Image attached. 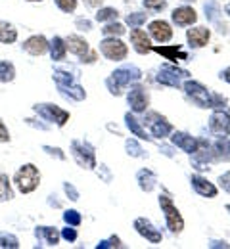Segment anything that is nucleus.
I'll list each match as a JSON object with an SVG mask.
<instances>
[{"label":"nucleus","mask_w":230,"mask_h":249,"mask_svg":"<svg viewBox=\"0 0 230 249\" xmlns=\"http://www.w3.org/2000/svg\"><path fill=\"white\" fill-rule=\"evenodd\" d=\"M0 248H19V240L14 236V234H8V232H0Z\"/></svg>","instance_id":"nucleus-34"},{"label":"nucleus","mask_w":230,"mask_h":249,"mask_svg":"<svg viewBox=\"0 0 230 249\" xmlns=\"http://www.w3.org/2000/svg\"><path fill=\"white\" fill-rule=\"evenodd\" d=\"M119 12L115 8H100L96 14V21H115Z\"/></svg>","instance_id":"nucleus-33"},{"label":"nucleus","mask_w":230,"mask_h":249,"mask_svg":"<svg viewBox=\"0 0 230 249\" xmlns=\"http://www.w3.org/2000/svg\"><path fill=\"white\" fill-rule=\"evenodd\" d=\"M131 42L138 54H148V52L152 50L150 36L146 35V31H142V29H138V27H134L131 31Z\"/></svg>","instance_id":"nucleus-17"},{"label":"nucleus","mask_w":230,"mask_h":249,"mask_svg":"<svg viewBox=\"0 0 230 249\" xmlns=\"http://www.w3.org/2000/svg\"><path fill=\"white\" fill-rule=\"evenodd\" d=\"M67 54V44L64 38H60V36H54L52 40H50V56H52V60L54 62H62L64 58H66Z\"/></svg>","instance_id":"nucleus-25"},{"label":"nucleus","mask_w":230,"mask_h":249,"mask_svg":"<svg viewBox=\"0 0 230 249\" xmlns=\"http://www.w3.org/2000/svg\"><path fill=\"white\" fill-rule=\"evenodd\" d=\"M127 102H129L132 111L142 113V111H146V107H148V104H150V98H148V92H146L144 87L132 85L129 94H127Z\"/></svg>","instance_id":"nucleus-10"},{"label":"nucleus","mask_w":230,"mask_h":249,"mask_svg":"<svg viewBox=\"0 0 230 249\" xmlns=\"http://www.w3.org/2000/svg\"><path fill=\"white\" fill-rule=\"evenodd\" d=\"M136 182H138L140 190L152 192V190L156 188V184H158V177H156L154 171H150V169H140V171L136 173Z\"/></svg>","instance_id":"nucleus-23"},{"label":"nucleus","mask_w":230,"mask_h":249,"mask_svg":"<svg viewBox=\"0 0 230 249\" xmlns=\"http://www.w3.org/2000/svg\"><path fill=\"white\" fill-rule=\"evenodd\" d=\"M14 182H16V186L21 194H31L33 190H36L38 182H40V173L33 163H27L16 173Z\"/></svg>","instance_id":"nucleus-3"},{"label":"nucleus","mask_w":230,"mask_h":249,"mask_svg":"<svg viewBox=\"0 0 230 249\" xmlns=\"http://www.w3.org/2000/svg\"><path fill=\"white\" fill-rule=\"evenodd\" d=\"M182 2H196V0H182Z\"/></svg>","instance_id":"nucleus-55"},{"label":"nucleus","mask_w":230,"mask_h":249,"mask_svg":"<svg viewBox=\"0 0 230 249\" xmlns=\"http://www.w3.org/2000/svg\"><path fill=\"white\" fill-rule=\"evenodd\" d=\"M190 182H192V186H194V190L199 196H203V197H217V186L213 182H209L207 178H203L199 175H194L190 178Z\"/></svg>","instance_id":"nucleus-19"},{"label":"nucleus","mask_w":230,"mask_h":249,"mask_svg":"<svg viewBox=\"0 0 230 249\" xmlns=\"http://www.w3.org/2000/svg\"><path fill=\"white\" fill-rule=\"evenodd\" d=\"M100 52H102L107 60H111V62H121V60L127 58L129 48H127V44H125L123 40H119V38H115V36H106V38L100 42Z\"/></svg>","instance_id":"nucleus-6"},{"label":"nucleus","mask_w":230,"mask_h":249,"mask_svg":"<svg viewBox=\"0 0 230 249\" xmlns=\"http://www.w3.org/2000/svg\"><path fill=\"white\" fill-rule=\"evenodd\" d=\"M75 25H77V29H81V31H90V29H92V23H90L88 19H83V18H79V19L75 21Z\"/></svg>","instance_id":"nucleus-45"},{"label":"nucleus","mask_w":230,"mask_h":249,"mask_svg":"<svg viewBox=\"0 0 230 249\" xmlns=\"http://www.w3.org/2000/svg\"><path fill=\"white\" fill-rule=\"evenodd\" d=\"M227 14L230 16V2H229V6H227Z\"/></svg>","instance_id":"nucleus-53"},{"label":"nucleus","mask_w":230,"mask_h":249,"mask_svg":"<svg viewBox=\"0 0 230 249\" xmlns=\"http://www.w3.org/2000/svg\"><path fill=\"white\" fill-rule=\"evenodd\" d=\"M0 142H10V132L2 121H0Z\"/></svg>","instance_id":"nucleus-48"},{"label":"nucleus","mask_w":230,"mask_h":249,"mask_svg":"<svg viewBox=\"0 0 230 249\" xmlns=\"http://www.w3.org/2000/svg\"><path fill=\"white\" fill-rule=\"evenodd\" d=\"M134 228H136V232H138L142 238H146L150 244H161V240H163L161 232H159L148 218L138 217L134 220Z\"/></svg>","instance_id":"nucleus-11"},{"label":"nucleus","mask_w":230,"mask_h":249,"mask_svg":"<svg viewBox=\"0 0 230 249\" xmlns=\"http://www.w3.org/2000/svg\"><path fill=\"white\" fill-rule=\"evenodd\" d=\"M142 123L150 126V130H152V134H154L156 138H165V136H169V134L173 132V124L169 123L165 117H161L159 113H156V111L148 113Z\"/></svg>","instance_id":"nucleus-8"},{"label":"nucleus","mask_w":230,"mask_h":249,"mask_svg":"<svg viewBox=\"0 0 230 249\" xmlns=\"http://www.w3.org/2000/svg\"><path fill=\"white\" fill-rule=\"evenodd\" d=\"M98 175L104 177V180H106V182H109V180H111V175H109V171H107V167H106V165H100Z\"/></svg>","instance_id":"nucleus-49"},{"label":"nucleus","mask_w":230,"mask_h":249,"mask_svg":"<svg viewBox=\"0 0 230 249\" xmlns=\"http://www.w3.org/2000/svg\"><path fill=\"white\" fill-rule=\"evenodd\" d=\"M125 121H127V126L131 128V132L134 134V136H138L140 140H150V136H148V134H146V130L140 126V121H138L134 115L127 113V115H125Z\"/></svg>","instance_id":"nucleus-28"},{"label":"nucleus","mask_w":230,"mask_h":249,"mask_svg":"<svg viewBox=\"0 0 230 249\" xmlns=\"http://www.w3.org/2000/svg\"><path fill=\"white\" fill-rule=\"evenodd\" d=\"M75 77L77 75H69L67 71H62V69L54 71V81H56L58 87H69V85H73L75 83Z\"/></svg>","instance_id":"nucleus-32"},{"label":"nucleus","mask_w":230,"mask_h":249,"mask_svg":"<svg viewBox=\"0 0 230 249\" xmlns=\"http://www.w3.org/2000/svg\"><path fill=\"white\" fill-rule=\"evenodd\" d=\"M35 236L38 240H42L44 244H48V246H58L60 244V238H62V234L56 228H52V226H38L35 230Z\"/></svg>","instance_id":"nucleus-21"},{"label":"nucleus","mask_w":230,"mask_h":249,"mask_svg":"<svg viewBox=\"0 0 230 249\" xmlns=\"http://www.w3.org/2000/svg\"><path fill=\"white\" fill-rule=\"evenodd\" d=\"M209 36H211V33H209V29H205V27H194V29H188V33H186L188 44H190L192 48H201V46H205V44L209 42Z\"/></svg>","instance_id":"nucleus-20"},{"label":"nucleus","mask_w":230,"mask_h":249,"mask_svg":"<svg viewBox=\"0 0 230 249\" xmlns=\"http://www.w3.org/2000/svg\"><path fill=\"white\" fill-rule=\"evenodd\" d=\"M96 56H98V54H96L94 50H88L85 56H81V62L83 63H94L96 62Z\"/></svg>","instance_id":"nucleus-47"},{"label":"nucleus","mask_w":230,"mask_h":249,"mask_svg":"<svg viewBox=\"0 0 230 249\" xmlns=\"http://www.w3.org/2000/svg\"><path fill=\"white\" fill-rule=\"evenodd\" d=\"M182 77H188V71L184 69H178L175 65H163L159 69V75H158V81L165 85V87H173V89H178L180 87V79Z\"/></svg>","instance_id":"nucleus-9"},{"label":"nucleus","mask_w":230,"mask_h":249,"mask_svg":"<svg viewBox=\"0 0 230 249\" xmlns=\"http://www.w3.org/2000/svg\"><path fill=\"white\" fill-rule=\"evenodd\" d=\"M62 238L67 240V242H75L77 240V232H75V226H67L62 232Z\"/></svg>","instance_id":"nucleus-42"},{"label":"nucleus","mask_w":230,"mask_h":249,"mask_svg":"<svg viewBox=\"0 0 230 249\" xmlns=\"http://www.w3.org/2000/svg\"><path fill=\"white\" fill-rule=\"evenodd\" d=\"M14 197V190L10 184V178L6 175H0V201H10Z\"/></svg>","instance_id":"nucleus-30"},{"label":"nucleus","mask_w":230,"mask_h":249,"mask_svg":"<svg viewBox=\"0 0 230 249\" xmlns=\"http://www.w3.org/2000/svg\"><path fill=\"white\" fill-rule=\"evenodd\" d=\"M150 35L154 36V40H158V42L163 44L167 40H171L173 29H171V25H169L167 21L158 19V21H152V23H150Z\"/></svg>","instance_id":"nucleus-18"},{"label":"nucleus","mask_w":230,"mask_h":249,"mask_svg":"<svg viewBox=\"0 0 230 249\" xmlns=\"http://www.w3.org/2000/svg\"><path fill=\"white\" fill-rule=\"evenodd\" d=\"M219 184H221V188H223L225 192H229L230 194V171L219 177Z\"/></svg>","instance_id":"nucleus-44"},{"label":"nucleus","mask_w":230,"mask_h":249,"mask_svg":"<svg viewBox=\"0 0 230 249\" xmlns=\"http://www.w3.org/2000/svg\"><path fill=\"white\" fill-rule=\"evenodd\" d=\"M221 246H223V248H229L225 242H213V244H211V248H221Z\"/></svg>","instance_id":"nucleus-51"},{"label":"nucleus","mask_w":230,"mask_h":249,"mask_svg":"<svg viewBox=\"0 0 230 249\" xmlns=\"http://www.w3.org/2000/svg\"><path fill=\"white\" fill-rule=\"evenodd\" d=\"M48 48H50V44H48V40H46L42 35L29 36V38L23 42V50L29 52L31 56H42V54L48 52Z\"/></svg>","instance_id":"nucleus-14"},{"label":"nucleus","mask_w":230,"mask_h":249,"mask_svg":"<svg viewBox=\"0 0 230 249\" xmlns=\"http://www.w3.org/2000/svg\"><path fill=\"white\" fill-rule=\"evenodd\" d=\"M219 14H221V6L217 0H209L205 2V18L209 21H217L219 19Z\"/></svg>","instance_id":"nucleus-31"},{"label":"nucleus","mask_w":230,"mask_h":249,"mask_svg":"<svg viewBox=\"0 0 230 249\" xmlns=\"http://www.w3.org/2000/svg\"><path fill=\"white\" fill-rule=\"evenodd\" d=\"M152 50L171 62H186L188 60V54L180 46H175V44L173 46H152Z\"/></svg>","instance_id":"nucleus-15"},{"label":"nucleus","mask_w":230,"mask_h":249,"mask_svg":"<svg viewBox=\"0 0 230 249\" xmlns=\"http://www.w3.org/2000/svg\"><path fill=\"white\" fill-rule=\"evenodd\" d=\"M16 38H18V31L14 29V25L8 21H0V42L12 44V42H16Z\"/></svg>","instance_id":"nucleus-27"},{"label":"nucleus","mask_w":230,"mask_h":249,"mask_svg":"<svg viewBox=\"0 0 230 249\" xmlns=\"http://www.w3.org/2000/svg\"><path fill=\"white\" fill-rule=\"evenodd\" d=\"M173 144L177 148H180L182 152H186V154H194L197 146H199V140H196L194 136H190L186 132H175L173 134Z\"/></svg>","instance_id":"nucleus-16"},{"label":"nucleus","mask_w":230,"mask_h":249,"mask_svg":"<svg viewBox=\"0 0 230 249\" xmlns=\"http://www.w3.org/2000/svg\"><path fill=\"white\" fill-rule=\"evenodd\" d=\"M71 154H73L75 161L83 169H94L96 167V154H94V148L88 142H85V140H73L71 142Z\"/></svg>","instance_id":"nucleus-5"},{"label":"nucleus","mask_w":230,"mask_h":249,"mask_svg":"<svg viewBox=\"0 0 230 249\" xmlns=\"http://www.w3.org/2000/svg\"><path fill=\"white\" fill-rule=\"evenodd\" d=\"M227 211H229V213H230V205H227Z\"/></svg>","instance_id":"nucleus-56"},{"label":"nucleus","mask_w":230,"mask_h":249,"mask_svg":"<svg viewBox=\"0 0 230 249\" xmlns=\"http://www.w3.org/2000/svg\"><path fill=\"white\" fill-rule=\"evenodd\" d=\"M64 220H66L69 226H79L83 218H81V213H79V211L69 209V211H66V213H64Z\"/></svg>","instance_id":"nucleus-38"},{"label":"nucleus","mask_w":230,"mask_h":249,"mask_svg":"<svg viewBox=\"0 0 230 249\" xmlns=\"http://www.w3.org/2000/svg\"><path fill=\"white\" fill-rule=\"evenodd\" d=\"M125 148H127V154L132 157H146V152L142 150V146L136 142V140H127V144H125Z\"/></svg>","instance_id":"nucleus-37"},{"label":"nucleus","mask_w":230,"mask_h":249,"mask_svg":"<svg viewBox=\"0 0 230 249\" xmlns=\"http://www.w3.org/2000/svg\"><path fill=\"white\" fill-rule=\"evenodd\" d=\"M186 96L196 104L199 107H211V109H219V107H225L227 106V98H223L221 94L209 92L203 85H199L197 81H186L182 85Z\"/></svg>","instance_id":"nucleus-1"},{"label":"nucleus","mask_w":230,"mask_h":249,"mask_svg":"<svg viewBox=\"0 0 230 249\" xmlns=\"http://www.w3.org/2000/svg\"><path fill=\"white\" fill-rule=\"evenodd\" d=\"M144 8L152 12H161L167 8V0H144Z\"/></svg>","instance_id":"nucleus-39"},{"label":"nucleus","mask_w":230,"mask_h":249,"mask_svg":"<svg viewBox=\"0 0 230 249\" xmlns=\"http://www.w3.org/2000/svg\"><path fill=\"white\" fill-rule=\"evenodd\" d=\"M16 77V67L12 62L2 60L0 62V83H12Z\"/></svg>","instance_id":"nucleus-29"},{"label":"nucleus","mask_w":230,"mask_h":249,"mask_svg":"<svg viewBox=\"0 0 230 249\" xmlns=\"http://www.w3.org/2000/svg\"><path fill=\"white\" fill-rule=\"evenodd\" d=\"M87 4L88 6H98V4H102V0H87Z\"/></svg>","instance_id":"nucleus-52"},{"label":"nucleus","mask_w":230,"mask_h":249,"mask_svg":"<svg viewBox=\"0 0 230 249\" xmlns=\"http://www.w3.org/2000/svg\"><path fill=\"white\" fill-rule=\"evenodd\" d=\"M209 130L217 138H225L230 134V117L225 111H215L209 119Z\"/></svg>","instance_id":"nucleus-12"},{"label":"nucleus","mask_w":230,"mask_h":249,"mask_svg":"<svg viewBox=\"0 0 230 249\" xmlns=\"http://www.w3.org/2000/svg\"><path fill=\"white\" fill-rule=\"evenodd\" d=\"M159 205H161V211L165 213L167 228H169L173 234H180L182 228H184V218L180 215V211L173 205L171 197H169V196H159Z\"/></svg>","instance_id":"nucleus-4"},{"label":"nucleus","mask_w":230,"mask_h":249,"mask_svg":"<svg viewBox=\"0 0 230 249\" xmlns=\"http://www.w3.org/2000/svg\"><path fill=\"white\" fill-rule=\"evenodd\" d=\"M213 152L217 159H223V161H230V140L225 138H219L215 144H213Z\"/></svg>","instance_id":"nucleus-26"},{"label":"nucleus","mask_w":230,"mask_h":249,"mask_svg":"<svg viewBox=\"0 0 230 249\" xmlns=\"http://www.w3.org/2000/svg\"><path fill=\"white\" fill-rule=\"evenodd\" d=\"M142 71L136 65H123L119 69H115L107 79H106V87L113 96H121L127 87H131L132 83L140 81Z\"/></svg>","instance_id":"nucleus-2"},{"label":"nucleus","mask_w":230,"mask_h":249,"mask_svg":"<svg viewBox=\"0 0 230 249\" xmlns=\"http://www.w3.org/2000/svg\"><path fill=\"white\" fill-rule=\"evenodd\" d=\"M58 90H60V94H62L64 98L73 100V102H81V100L87 98L85 89H83L81 85H77V83H73V85H69V87H58Z\"/></svg>","instance_id":"nucleus-24"},{"label":"nucleus","mask_w":230,"mask_h":249,"mask_svg":"<svg viewBox=\"0 0 230 249\" xmlns=\"http://www.w3.org/2000/svg\"><path fill=\"white\" fill-rule=\"evenodd\" d=\"M171 18H173V21H175L178 27H186V25L196 23L197 14H196V10H194V8H190V6H180V8L173 10Z\"/></svg>","instance_id":"nucleus-13"},{"label":"nucleus","mask_w":230,"mask_h":249,"mask_svg":"<svg viewBox=\"0 0 230 249\" xmlns=\"http://www.w3.org/2000/svg\"><path fill=\"white\" fill-rule=\"evenodd\" d=\"M123 244H121V240L117 238V236H111V238H107V240H102L96 249H111V248H121Z\"/></svg>","instance_id":"nucleus-40"},{"label":"nucleus","mask_w":230,"mask_h":249,"mask_svg":"<svg viewBox=\"0 0 230 249\" xmlns=\"http://www.w3.org/2000/svg\"><path fill=\"white\" fill-rule=\"evenodd\" d=\"M67 44V50L71 52V54H75V56H85L90 48H88V42L83 38V36H79V35H71V36H67L66 40Z\"/></svg>","instance_id":"nucleus-22"},{"label":"nucleus","mask_w":230,"mask_h":249,"mask_svg":"<svg viewBox=\"0 0 230 249\" xmlns=\"http://www.w3.org/2000/svg\"><path fill=\"white\" fill-rule=\"evenodd\" d=\"M102 33L106 35V36H121L123 33H125V27L121 25V23H117V21H111V23H107Z\"/></svg>","instance_id":"nucleus-35"},{"label":"nucleus","mask_w":230,"mask_h":249,"mask_svg":"<svg viewBox=\"0 0 230 249\" xmlns=\"http://www.w3.org/2000/svg\"><path fill=\"white\" fill-rule=\"evenodd\" d=\"M54 2H56V6H58L62 12H66V14L75 12V8H77V0H54Z\"/></svg>","instance_id":"nucleus-41"},{"label":"nucleus","mask_w":230,"mask_h":249,"mask_svg":"<svg viewBox=\"0 0 230 249\" xmlns=\"http://www.w3.org/2000/svg\"><path fill=\"white\" fill-rule=\"evenodd\" d=\"M35 111L44 119V121H50V123H56L58 126H64L69 121V113L66 109L58 107V106H52V104H40V106H35Z\"/></svg>","instance_id":"nucleus-7"},{"label":"nucleus","mask_w":230,"mask_h":249,"mask_svg":"<svg viewBox=\"0 0 230 249\" xmlns=\"http://www.w3.org/2000/svg\"><path fill=\"white\" fill-rule=\"evenodd\" d=\"M44 152L48 154V156H56L58 159H66V156L62 154V150L60 148H52V146H44Z\"/></svg>","instance_id":"nucleus-46"},{"label":"nucleus","mask_w":230,"mask_h":249,"mask_svg":"<svg viewBox=\"0 0 230 249\" xmlns=\"http://www.w3.org/2000/svg\"><path fill=\"white\" fill-rule=\"evenodd\" d=\"M146 18H148V14H144V12H132L127 16V23L134 29V27H140L142 23H146Z\"/></svg>","instance_id":"nucleus-36"},{"label":"nucleus","mask_w":230,"mask_h":249,"mask_svg":"<svg viewBox=\"0 0 230 249\" xmlns=\"http://www.w3.org/2000/svg\"><path fill=\"white\" fill-rule=\"evenodd\" d=\"M64 190H66V194L69 196V199H71V201H77V199H79V192L75 190V186H73V184L66 182V184H64Z\"/></svg>","instance_id":"nucleus-43"},{"label":"nucleus","mask_w":230,"mask_h":249,"mask_svg":"<svg viewBox=\"0 0 230 249\" xmlns=\"http://www.w3.org/2000/svg\"><path fill=\"white\" fill-rule=\"evenodd\" d=\"M221 79H223V81H227V83L230 85V67H227V69H223V71H221Z\"/></svg>","instance_id":"nucleus-50"},{"label":"nucleus","mask_w":230,"mask_h":249,"mask_svg":"<svg viewBox=\"0 0 230 249\" xmlns=\"http://www.w3.org/2000/svg\"><path fill=\"white\" fill-rule=\"evenodd\" d=\"M27 2H42V0H27Z\"/></svg>","instance_id":"nucleus-54"}]
</instances>
